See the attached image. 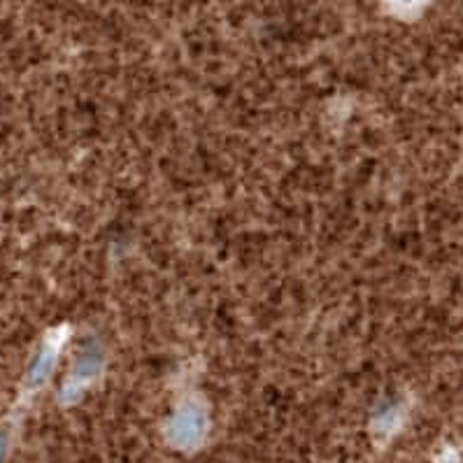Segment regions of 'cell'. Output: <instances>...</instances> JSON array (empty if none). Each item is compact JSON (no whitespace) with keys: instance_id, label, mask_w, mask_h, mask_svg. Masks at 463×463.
Instances as JSON below:
<instances>
[{"instance_id":"277c9868","label":"cell","mask_w":463,"mask_h":463,"mask_svg":"<svg viewBox=\"0 0 463 463\" xmlns=\"http://www.w3.org/2000/svg\"><path fill=\"white\" fill-rule=\"evenodd\" d=\"M430 0H387V7L396 17H417Z\"/></svg>"},{"instance_id":"6da1fadb","label":"cell","mask_w":463,"mask_h":463,"mask_svg":"<svg viewBox=\"0 0 463 463\" xmlns=\"http://www.w3.org/2000/svg\"><path fill=\"white\" fill-rule=\"evenodd\" d=\"M66 345V328H59V331H52L47 338H44L43 347L35 354L33 364L26 373V393H33L43 387L44 382H50L52 373H54L56 364H59L61 349Z\"/></svg>"},{"instance_id":"3957f363","label":"cell","mask_w":463,"mask_h":463,"mask_svg":"<svg viewBox=\"0 0 463 463\" xmlns=\"http://www.w3.org/2000/svg\"><path fill=\"white\" fill-rule=\"evenodd\" d=\"M103 371V354L100 352H84L80 361L75 364L72 373L66 380V396H77L84 387H89L91 382H96Z\"/></svg>"},{"instance_id":"7a4b0ae2","label":"cell","mask_w":463,"mask_h":463,"mask_svg":"<svg viewBox=\"0 0 463 463\" xmlns=\"http://www.w3.org/2000/svg\"><path fill=\"white\" fill-rule=\"evenodd\" d=\"M170 430L180 438V442L196 440L203 430H205V410L196 401H184L180 405V410L175 412Z\"/></svg>"}]
</instances>
